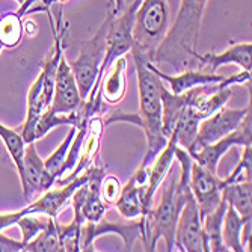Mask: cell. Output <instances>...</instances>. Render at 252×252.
I'll use <instances>...</instances> for the list:
<instances>
[{
	"label": "cell",
	"mask_w": 252,
	"mask_h": 252,
	"mask_svg": "<svg viewBox=\"0 0 252 252\" xmlns=\"http://www.w3.org/2000/svg\"><path fill=\"white\" fill-rule=\"evenodd\" d=\"M137 73V88H139V112L137 113H113L104 124L112 123H133L139 126L147 136V154L141 166L134 172L137 185H147L148 168L157 154L168 144V137L163 133L162 123V100H160V88L163 82L160 80L147 65V61L131 55Z\"/></svg>",
	"instance_id": "6da1fadb"
},
{
	"label": "cell",
	"mask_w": 252,
	"mask_h": 252,
	"mask_svg": "<svg viewBox=\"0 0 252 252\" xmlns=\"http://www.w3.org/2000/svg\"><path fill=\"white\" fill-rule=\"evenodd\" d=\"M209 0H181L174 25L169 28L153 63H168L177 73L198 70V41Z\"/></svg>",
	"instance_id": "7a4b0ae2"
},
{
	"label": "cell",
	"mask_w": 252,
	"mask_h": 252,
	"mask_svg": "<svg viewBox=\"0 0 252 252\" xmlns=\"http://www.w3.org/2000/svg\"><path fill=\"white\" fill-rule=\"evenodd\" d=\"M189 193H192L190 186H180L177 177L169 181V186L163 189L162 198L158 205L148 215L145 219V251H156L160 239L166 243V251H175V228L180 212L185 205Z\"/></svg>",
	"instance_id": "3957f363"
},
{
	"label": "cell",
	"mask_w": 252,
	"mask_h": 252,
	"mask_svg": "<svg viewBox=\"0 0 252 252\" xmlns=\"http://www.w3.org/2000/svg\"><path fill=\"white\" fill-rule=\"evenodd\" d=\"M169 31L168 0H142L136 9L133 26L131 55L147 62L154 61V55Z\"/></svg>",
	"instance_id": "277c9868"
},
{
	"label": "cell",
	"mask_w": 252,
	"mask_h": 252,
	"mask_svg": "<svg viewBox=\"0 0 252 252\" xmlns=\"http://www.w3.org/2000/svg\"><path fill=\"white\" fill-rule=\"evenodd\" d=\"M109 21H110V12L107 9L106 20L103 25L97 31V33L86 41H79V58L70 63V68L74 74L77 88L82 100H86L91 89L95 85L98 74H100V66L103 63V59L106 56V36L109 31Z\"/></svg>",
	"instance_id": "5b68a950"
},
{
	"label": "cell",
	"mask_w": 252,
	"mask_h": 252,
	"mask_svg": "<svg viewBox=\"0 0 252 252\" xmlns=\"http://www.w3.org/2000/svg\"><path fill=\"white\" fill-rule=\"evenodd\" d=\"M88 178H89L88 172L85 171L83 174H80L79 177L71 180L68 185H63L58 189H49V190L42 192L38 199L31 202L28 207H25L23 210L11 212V213H0V231L15 225L17 220L25 215H45V216H50V218L56 219L59 216L61 210L70 204V199H71V195L74 193V190L79 186H82L83 183H86Z\"/></svg>",
	"instance_id": "8992f818"
},
{
	"label": "cell",
	"mask_w": 252,
	"mask_h": 252,
	"mask_svg": "<svg viewBox=\"0 0 252 252\" xmlns=\"http://www.w3.org/2000/svg\"><path fill=\"white\" fill-rule=\"evenodd\" d=\"M142 0H134V2L124 9L120 15H115L112 6H113V0H109V12H110V21H109V31L106 36V56L103 59V63L100 66V74L95 83H101V79L109 68V65L118 59L120 56H124L128 53L133 47V26H134V15L136 9L141 5Z\"/></svg>",
	"instance_id": "52a82bcc"
},
{
	"label": "cell",
	"mask_w": 252,
	"mask_h": 252,
	"mask_svg": "<svg viewBox=\"0 0 252 252\" xmlns=\"http://www.w3.org/2000/svg\"><path fill=\"white\" fill-rule=\"evenodd\" d=\"M109 233L118 234L124 242V251H131L137 239H145V219L141 216L133 223H115L104 218L98 222H85L80 225V251H95V239Z\"/></svg>",
	"instance_id": "ba28073f"
},
{
	"label": "cell",
	"mask_w": 252,
	"mask_h": 252,
	"mask_svg": "<svg viewBox=\"0 0 252 252\" xmlns=\"http://www.w3.org/2000/svg\"><path fill=\"white\" fill-rule=\"evenodd\" d=\"M249 110H251V106L245 109H226L225 106L220 107L213 115H210L209 118H205L199 123L195 141L188 148V151L195 153L201 150L202 147L210 145L219 141L220 137L230 134L242 124L245 115Z\"/></svg>",
	"instance_id": "9c48e42d"
},
{
	"label": "cell",
	"mask_w": 252,
	"mask_h": 252,
	"mask_svg": "<svg viewBox=\"0 0 252 252\" xmlns=\"http://www.w3.org/2000/svg\"><path fill=\"white\" fill-rule=\"evenodd\" d=\"M237 145H251V110L246 113L242 124L234 131L220 137L219 141L189 154L196 163L207 168L213 174H218V163L220 162V158L228 153V150Z\"/></svg>",
	"instance_id": "30bf717a"
},
{
	"label": "cell",
	"mask_w": 252,
	"mask_h": 252,
	"mask_svg": "<svg viewBox=\"0 0 252 252\" xmlns=\"http://www.w3.org/2000/svg\"><path fill=\"white\" fill-rule=\"evenodd\" d=\"M175 248L183 252H204L202 220L193 193H189L175 228Z\"/></svg>",
	"instance_id": "8fae6325"
},
{
	"label": "cell",
	"mask_w": 252,
	"mask_h": 252,
	"mask_svg": "<svg viewBox=\"0 0 252 252\" xmlns=\"http://www.w3.org/2000/svg\"><path fill=\"white\" fill-rule=\"evenodd\" d=\"M222 188L223 181L218 177V174H213L193 160L190 166V190L198 204L201 220L219 205Z\"/></svg>",
	"instance_id": "7c38bea8"
},
{
	"label": "cell",
	"mask_w": 252,
	"mask_h": 252,
	"mask_svg": "<svg viewBox=\"0 0 252 252\" xmlns=\"http://www.w3.org/2000/svg\"><path fill=\"white\" fill-rule=\"evenodd\" d=\"M20 180L23 195L29 202L35 195L42 193L55 186V180L45 172L44 160L36 153L35 142L26 144L25 156H23V172L20 175Z\"/></svg>",
	"instance_id": "4fadbf2b"
},
{
	"label": "cell",
	"mask_w": 252,
	"mask_h": 252,
	"mask_svg": "<svg viewBox=\"0 0 252 252\" xmlns=\"http://www.w3.org/2000/svg\"><path fill=\"white\" fill-rule=\"evenodd\" d=\"M83 101L85 100L80 97L70 63L65 61V56L62 55L56 71L53 100L49 109L55 113H73L79 110Z\"/></svg>",
	"instance_id": "5bb4252c"
},
{
	"label": "cell",
	"mask_w": 252,
	"mask_h": 252,
	"mask_svg": "<svg viewBox=\"0 0 252 252\" xmlns=\"http://www.w3.org/2000/svg\"><path fill=\"white\" fill-rule=\"evenodd\" d=\"M252 44L251 42H233L230 47L222 53L209 52L205 55H198V70L210 71L216 74V70L225 63H236L242 70L251 71L252 61Z\"/></svg>",
	"instance_id": "9a60e30c"
},
{
	"label": "cell",
	"mask_w": 252,
	"mask_h": 252,
	"mask_svg": "<svg viewBox=\"0 0 252 252\" xmlns=\"http://www.w3.org/2000/svg\"><path fill=\"white\" fill-rule=\"evenodd\" d=\"M104 121L100 115H94L89 118L88 123V130H86V136H85V142L82 147V153H80V158L74 168V171L66 175L62 180H58L55 185H68L71 180H74L76 177H79L80 174H83L91 165L94 163L95 157L98 156L100 151V142H101V134L104 131Z\"/></svg>",
	"instance_id": "2e32d148"
},
{
	"label": "cell",
	"mask_w": 252,
	"mask_h": 252,
	"mask_svg": "<svg viewBox=\"0 0 252 252\" xmlns=\"http://www.w3.org/2000/svg\"><path fill=\"white\" fill-rule=\"evenodd\" d=\"M175 147H177V141L175 137L171 136L168 139V144L165 145V148L157 154V157L153 160V163L148 168V181L144 190V209H145V215L150 213V210L153 209V199L154 195L157 192V189L162 185V181L165 180L168 171L171 169V165L175 158Z\"/></svg>",
	"instance_id": "e0dca14e"
},
{
	"label": "cell",
	"mask_w": 252,
	"mask_h": 252,
	"mask_svg": "<svg viewBox=\"0 0 252 252\" xmlns=\"http://www.w3.org/2000/svg\"><path fill=\"white\" fill-rule=\"evenodd\" d=\"M147 65L160 80L169 83L171 93H174V94H183V93H186V91H189L195 86H199V85L219 83L225 79V76L212 74V73L202 71V70H186V71L180 73L178 76H168L160 71L153 62H147Z\"/></svg>",
	"instance_id": "ac0fdd59"
},
{
	"label": "cell",
	"mask_w": 252,
	"mask_h": 252,
	"mask_svg": "<svg viewBox=\"0 0 252 252\" xmlns=\"http://www.w3.org/2000/svg\"><path fill=\"white\" fill-rule=\"evenodd\" d=\"M126 71H127V59L120 56L113 61L106 70L101 83L100 94L101 98L109 104H118L126 95Z\"/></svg>",
	"instance_id": "d6986e66"
},
{
	"label": "cell",
	"mask_w": 252,
	"mask_h": 252,
	"mask_svg": "<svg viewBox=\"0 0 252 252\" xmlns=\"http://www.w3.org/2000/svg\"><path fill=\"white\" fill-rule=\"evenodd\" d=\"M160 100H162V123H163V133L165 136L171 137L178 118L181 117L190 103V93L186 91L183 94H174L165 88V83L160 88Z\"/></svg>",
	"instance_id": "ffe728a7"
},
{
	"label": "cell",
	"mask_w": 252,
	"mask_h": 252,
	"mask_svg": "<svg viewBox=\"0 0 252 252\" xmlns=\"http://www.w3.org/2000/svg\"><path fill=\"white\" fill-rule=\"evenodd\" d=\"M145 186H141L136 183L134 175L128 180L127 185L121 189V193L115 202V207L124 219L133 220L141 216H145L144 209V190Z\"/></svg>",
	"instance_id": "44dd1931"
},
{
	"label": "cell",
	"mask_w": 252,
	"mask_h": 252,
	"mask_svg": "<svg viewBox=\"0 0 252 252\" xmlns=\"http://www.w3.org/2000/svg\"><path fill=\"white\" fill-rule=\"evenodd\" d=\"M228 204L220 198L218 207L202 218V239H204V252H225L226 248L222 242V223Z\"/></svg>",
	"instance_id": "7402d4cb"
},
{
	"label": "cell",
	"mask_w": 252,
	"mask_h": 252,
	"mask_svg": "<svg viewBox=\"0 0 252 252\" xmlns=\"http://www.w3.org/2000/svg\"><path fill=\"white\" fill-rule=\"evenodd\" d=\"M251 218H245L239 215L230 204H228L223 223H222V242L226 248V251L234 252H245L246 248L242 243V230L246 222H249Z\"/></svg>",
	"instance_id": "603a6c76"
},
{
	"label": "cell",
	"mask_w": 252,
	"mask_h": 252,
	"mask_svg": "<svg viewBox=\"0 0 252 252\" xmlns=\"http://www.w3.org/2000/svg\"><path fill=\"white\" fill-rule=\"evenodd\" d=\"M41 89H42V76L39 74L36 80L33 82V85L29 88L26 120H25V124L21 126V131H20L26 144L35 142V127H36V123L41 117V113L44 112L41 101H39Z\"/></svg>",
	"instance_id": "cb8c5ba5"
},
{
	"label": "cell",
	"mask_w": 252,
	"mask_h": 252,
	"mask_svg": "<svg viewBox=\"0 0 252 252\" xmlns=\"http://www.w3.org/2000/svg\"><path fill=\"white\" fill-rule=\"evenodd\" d=\"M251 181H243V183H230L225 185L220 190V198L230 204L231 207L242 216L251 218L252 213V204H251Z\"/></svg>",
	"instance_id": "d4e9b609"
},
{
	"label": "cell",
	"mask_w": 252,
	"mask_h": 252,
	"mask_svg": "<svg viewBox=\"0 0 252 252\" xmlns=\"http://www.w3.org/2000/svg\"><path fill=\"white\" fill-rule=\"evenodd\" d=\"M201 123V118L195 113V110L188 106L185 110H183L181 117L177 121V126L172 131L171 136L175 137L177 145L188 150L192 142L195 141V136L198 133V126Z\"/></svg>",
	"instance_id": "484cf974"
},
{
	"label": "cell",
	"mask_w": 252,
	"mask_h": 252,
	"mask_svg": "<svg viewBox=\"0 0 252 252\" xmlns=\"http://www.w3.org/2000/svg\"><path fill=\"white\" fill-rule=\"evenodd\" d=\"M23 17L5 14L0 17V52L2 49H14L23 38Z\"/></svg>",
	"instance_id": "4316f807"
},
{
	"label": "cell",
	"mask_w": 252,
	"mask_h": 252,
	"mask_svg": "<svg viewBox=\"0 0 252 252\" xmlns=\"http://www.w3.org/2000/svg\"><path fill=\"white\" fill-rule=\"evenodd\" d=\"M25 251H29V252H61L62 251L55 218H50L47 226H45L36 237H33L31 242L25 245Z\"/></svg>",
	"instance_id": "83f0119b"
},
{
	"label": "cell",
	"mask_w": 252,
	"mask_h": 252,
	"mask_svg": "<svg viewBox=\"0 0 252 252\" xmlns=\"http://www.w3.org/2000/svg\"><path fill=\"white\" fill-rule=\"evenodd\" d=\"M0 139L3 141V144L12 158V162L17 168L18 175H21L23 156H25V148H26V142L23 139L21 133L15 128H9L3 124H0Z\"/></svg>",
	"instance_id": "f1b7e54d"
},
{
	"label": "cell",
	"mask_w": 252,
	"mask_h": 252,
	"mask_svg": "<svg viewBox=\"0 0 252 252\" xmlns=\"http://www.w3.org/2000/svg\"><path fill=\"white\" fill-rule=\"evenodd\" d=\"M77 131V127L71 126V130L68 131V134L65 136V139L62 141V144L56 148V151L45 160L44 162V166H45V172H47L55 181L58 180L59 177V172H61V168L65 162L66 158V154H68V148H70L73 139H74V134Z\"/></svg>",
	"instance_id": "f546056e"
},
{
	"label": "cell",
	"mask_w": 252,
	"mask_h": 252,
	"mask_svg": "<svg viewBox=\"0 0 252 252\" xmlns=\"http://www.w3.org/2000/svg\"><path fill=\"white\" fill-rule=\"evenodd\" d=\"M49 219H50V216H45V215H25V216H21L15 223L21 230V237H23L21 242L26 245L33 237H36L44 228L47 226Z\"/></svg>",
	"instance_id": "4dcf8cb0"
},
{
	"label": "cell",
	"mask_w": 252,
	"mask_h": 252,
	"mask_svg": "<svg viewBox=\"0 0 252 252\" xmlns=\"http://www.w3.org/2000/svg\"><path fill=\"white\" fill-rule=\"evenodd\" d=\"M55 223H56V230L59 234L62 251L79 252L80 251V225L74 219L68 225L59 223L56 219H55Z\"/></svg>",
	"instance_id": "1f68e13d"
},
{
	"label": "cell",
	"mask_w": 252,
	"mask_h": 252,
	"mask_svg": "<svg viewBox=\"0 0 252 252\" xmlns=\"http://www.w3.org/2000/svg\"><path fill=\"white\" fill-rule=\"evenodd\" d=\"M251 175H252V148H251V145H245L239 165L234 168V171L228 175L225 180H222L223 186L230 185V183L251 181Z\"/></svg>",
	"instance_id": "d6a6232c"
},
{
	"label": "cell",
	"mask_w": 252,
	"mask_h": 252,
	"mask_svg": "<svg viewBox=\"0 0 252 252\" xmlns=\"http://www.w3.org/2000/svg\"><path fill=\"white\" fill-rule=\"evenodd\" d=\"M121 185L120 180L117 177H104L101 181V188H100V193H101V199L103 202L107 205H113L117 202L120 193H121Z\"/></svg>",
	"instance_id": "836d02e7"
},
{
	"label": "cell",
	"mask_w": 252,
	"mask_h": 252,
	"mask_svg": "<svg viewBox=\"0 0 252 252\" xmlns=\"http://www.w3.org/2000/svg\"><path fill=\"white\" fill-rule=\"evenodd\" d=\"M21 251H25V243L0 234V252H21Z\"/></svg>",
	"instance_id": "e575fe53"
},
{
	"label": "cell",
	"mask_w": 252,
	"mask_h": 252,
	"mask_svg": "<svg viewBox=\"0 0 252 252\" xmlns=\"http://www.w3.org/2000/svg\"><path fill=\"white\" fill-rule=\"evenodd\" d=\"M23 31H25L29 36H36L38 33V25L33 20H26L23 23Z\"/></svg>",
	"instance_id": "d590c367"
},
{
	"label": "cell",
	"mask_w": 252,
	"mask_h": 252,
	"mask_svg": "<svg viewBox=\"0 0 252 252\" xmlns=\"http://www.w3.org/2000/svg\"><path fill=\"white\" fill-rule=\"evenodd\" d=\"M15 2H17L18 5H23V3H25V2H26V0H15Z\"/></svg>",
	"instance_id": "8d00e7d4"
},
{
	"label": "cell",
	"mask_w": 252,
	"mask_h": 252,
	"mask_svg": "<svg viewBox=\"0 0 252 252\" xmlns=\"http://www.w3.org/2000/svg\"><path fill=\"white\" fill-rule=\"evenodd\" d=\"M58 2H68V0H56V3H58Z\"/></svg>",
	"instance_id": "74e56055"
}]
</instances>
